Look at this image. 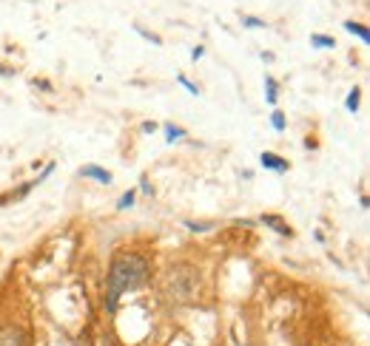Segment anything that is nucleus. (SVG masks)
Here are the masks:
<instances>
[{"label":"nucleus","mask_w":370,"mask_h":346,"mask_svg":"<svg viewBox=\"0 0 370 346\" xmlns=\"http://www.w3.org/2000/svg\"><path fill=\"white\" fill-rule=\"evenodd\" d=\"M145 278H148V261L145 258L137 255V253H120L117 258L111 261L108 278H105V287H108V292H105V307H108V312L117 310L120 295L142 287Z\"/></svg>","instance_id":"f257e3e1"},{"label":"nucleus","mask_w":370,"mask_h":346,"mask_svg":"<svg viewBox=\"0 0 370 346\" xmlns=\"http://www.w3.org/2000/svg\"><path fill=\"white\" fill-rule=\"evenodd\" d=\"M0 346H26V335L17 327H6L0 329Z\"/></svg>","instance_id":"f03ea898"},{"label":"nucleus","mask_w":370,"mask_h":346,"mask_svg":"<svg viewBox=\"0 0 370 346\" xmlns=\"http://www.w3.org/2000/svg\"><path fill=\"white\" fill-rule=\"evenodd\" d=\"M259 162L265 165L268 170H276V173H285V170L290 168V165H288V159L276 156V153H271V151H265V153H262V156H259Z\"/></svg>","instance_id":"7ed1b4c3"},{"label":"nucleus","mask_w":370,"mask_h":346,"mask_svg":"<svg viewBox=\"0 0 370 346\" xmlns=\"http://www.w3.org/2000/svg\"><path fill=\"white\" fill-rule=\"evenodd\" d=\"M80 176L83 179H97L100 185H111V173L103 168H97V165H86V168L80 170Z\"/></svg>","instance_id":"20e7f679"},{"label":"nucleus","mask_w":370,"mask_h":346,"mask_svg":"<svg viewBox=\"0 0 370 346\" xmlns=\"http://www.w3.org/2000/svg\"><path fill=\"white\" fill-rule=\"evenodd\" d=\"M262 225L271 227L273 233H279V236H293V230H290L288 221H282L279 216H262Z\"/></svg>","instance_id":"39448f33"},{"label":"nucleus","mask_w":370,"mask_h":346,"mask_svg":"<svg viewBox=\"0 0 370 346\" xmlns=\"http://www.w3.org/2000/svg\"><path fill=\"white\" fill-rule=\"evenodd\" d=\"M345 29L350 31V34H359V37H362L364 46L370 43V31H367V26H364V23H356V20H345Z\"/></svg>","instance_id":"423d86ee"},{"label":"nucleus","mask_w":370,"mask_h":346,"mask_svg":"<svg viewBox=\"0 0 370 346\" xmlns=\"http://www.w3.org/2000/svg\"><path fill=\"white\" fill-rule=\"evenodd\" d=\"M265 99L271 105H276V99H279V85H276V79H273L271 74H265Z\"/></svg>","instance_id":"0eeeda50"},{"label":"nucleus","mask_w":370,"mask_h":346,"mask_svg":"<svg viewBox=\"0 0 370 346\" xmlns=\"http://www.w3.org/2000/svg\"><path fill=\"white\" fill-rule=\"evenodd\" d=\"M310 46H313V49H333L336 40H333V37H325V34H310Z\"/></svg>","instance_id":"6e6552de"},{"label":"nucleus","mask_w":370,"mask_h":346,"mask_svg":"<svg viewBox=\"0 0 370 346\" xmlns=\"http://www.w3.org/2000/svg\"><path fill=\"white\" fill-rule=\"evenodd\" d=\"M188 136V131L179 125H165V142H174V139H185Z\"/></svg>","instance_id":"1a4fd4ad"},{"label":"nucleus","mask_w":370,"mask_h":346,"mask_svg":"<svg viewBox=\"0 0 370 346\" xmlns=\"http://www.w3.org/2000/svg\"><path fill=\"white\" fill-rule=\"evenodd\" d=\"M242 26H245V29H268V23H265V20L251 17V14H242Z\"/></svg>","instance_id":"9d476101"},{"label":"nucleus","mask_w":370,"mask_h":346,"mask_svg":"<svg viewBox=\"0 0 370 346\" xmlns=\"http://www.w3.org/2000/svg\"><path fill=\"white\" fill-rule=\"evenodd\" d=\"M359 97H362V91H359V88H350V94H347V111H350V114L359 111Z\"/></svg>","instance_id":"9b49d317"},{"label":"nucleus","mask_w":370,"mask_h":346,"mask_svg":"<svg viewBox=\"0 0 370 346\" xmlns=\"http://www.w3.org/2000/svg\"><path fill=\"white\" fill-rule=\"evenodd\" d=\"M134 199H137V193H134V190L123 193V196H120V201H117V210H128V207L134 205Z\"/></svg>","instance_id":"f8f14e48"},{"label":"nucleus","mask_w":370,"mask_h":346,"mask_svg":"<svg viewBox=\"0 0 370 346\" xmlns=\"http://www.w3.org/2000/svg\"><path fill=\"white\" fill-rule=\"evenodd\" d=\"M185 227H188V230H194V233H205V230H211V227H214V221H185Z\"/></svg>","instance_id":"ddd939ff"},{"label":"nucleus","mask_w":370,"mask_h":346,"mask_svg":"<svg viewBox=\"0 0 370 346\" xmlns=\"http://www.w3.org/2000/svg\"><path fill=\"white\" fill-rule=\"evenodd\" d=\"M271 125H273V131H285V114L282 111H273L271 114Z\"/></svg>","instance_id":"4468645a"},{"label":"nucleus","mask_w":370,"mask_h":346,"mask_svg":"<svg viewBox=\"0 0 370 346\" xmlns=\"http://www.w3.org/2000/svg\"><path fill=\"white\" fill-rule=\"evenodd\" d=\"M134 31H137V34H142L145 40H151L154 46H162V40H160V37H157V34H151L148 29H142V26H134Z\"/></svg>","instance_id":"2eb2a0df"},{"label":"nucleus","mask_w":370,"mask_h":346,"mask_svg":"<svg viewBox=\"0 0 370 346\" xmlns=\"http://www.w3.org/2000/svg\"><path fill=\"white\" fill-rule=\"evenodd\" d=\"M177 83H179V85H185V88H188V91L194 94V97H197V94H199V88H197V85H194V83H191V79H188V77H182V74H179V77H177Z\"/></svg>","instance_id":"dca6fc26"},{"label":"nucleus","mask_w":370,"mask_h":346,"mask_svg":"<svg viewBox=\"0 0 370 346\" xmlns=\"http://www.w3.org/2000/svg\"><path fill=\"white\" fill-rule=\"evenodd\" d=\"M202 54H205V49H202V46H197V49L191 51V60L197 63V60H199V57H202Z\"/></svg>","instance_id":"f3484780"},{"label":"nucleus","mask_w":370,"mask_h":346,"mask_svg":"<svg viewBox=\"0 0 370 346\" xmlns=\"http://www.w3.org/2000/svg\"><path fill=\"white\" fill-rule=\"evenodd\" d=\"M142 131H145V134H151V131H157V125H154V122H145V125H142Z\"/></svg>","instance_id":"a211bd4d"},{"label":"nucleus","mask_w":370,"mask_h":346,"mask_svg":"<svg viewBox=\"0 0 370 346\" xmlns=\"http://www.w3.org/2000/svg\"><path fill=\"white\" fill-rule=\"evenodd\" d=\"M12 74H14V71H12V68H6V66H0V77H12Z\"/></svg>","instance_id":"6ab92c4d"}]
</instances>
